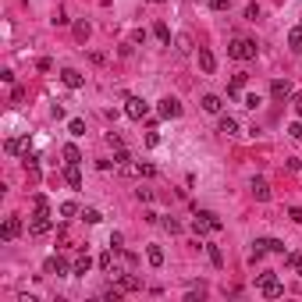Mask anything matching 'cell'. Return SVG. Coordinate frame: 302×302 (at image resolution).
I'll return each mask as SVG.
<instances>
[{
	"label": "cell",
	"instance_id": "5bb4252c",
	"mask_svg": "<svg viewBox=\"0 0 302 302\" xmlns=\"http://www.w3.org/2000/svg\"><path fill=\"white\" fill-rule=\"evenodd\" d=\"M203 110H206V114H220V110H224V103H220V96H214V93H206V96H203Z\"/></svg>",
	"mask_w": 302,
	"mask_h": 302
},
{
	"label": "cell",
	"instance_id": "30bf717a",
	"mask_svg": "<svg viewBox=\"0 0 302 302\" xmlns=\"http://www.w3.org/2000/svg\"><path fill=\"white\" fill-rule=\"evenodd\" d=\"M157 110H160V117H178V114H181V103L167 96V100H160V107H157Z\"/></svg>",
	"mask_w": 302,
	"mask_h": 302
},
{
	"label": "cell",
	"instance_id": "2e32d148",
	"mask_svg": "<svg viewBox=\"0 0 302 302\" xmlns=\"http://www.w3.org/2000/svg\"><path fill=\"white\" fill-rule=\"evenodd\" d=\"M252 195H256L260 203H267V199H270V185H267L263 178H256V181H252Z\"/></svg>",
	"mask_w": 302,
	"mask_h": 302
},
{
	"label": "cell",
	"instance_id": "60d3db41",
	"mask_svg": "<svg viewBox=\"0 0 302 302\" xmlns=\"http://www.w3.org/2000/svg\"><path fill=\"white\" fill-rule=\"evenodd\" d=\"M295 114L302 117V96H295Z\"/></svg>",
	"mask_w": 302,
	"mask_h": 302
},
{
	"label": "cell",
	"instance_id": "d590c367",
	"mask_svg": "<svg viewBox=\"0 0 302 302\" xmlns=\"http://www.w3.org/2000/svg\"><path fill=\"white\" fill-rule=\"evenodd\" d=\"M288 135H292V139H302V117H299V121H295V125L288 128Z\"/></svg>",
	"mask_w": 302,
	"mask_h": 302
},
{
	"label": "cell",
	"instance_id": "9c48e42d",
	"mask_svg": "<svg viewBox=\"0 0 302 302\" xmlns=\"http://www.w3.org/2000/svg\"><path fill=\"white\" fill-rule=\"evenodd\" d=\"M270 96H274V100L292 96V82H288V79H277V82H270Z\"/></svg>",
	"mask_w": 302,
	"mask_h": 302
},
{
	"label": "cell",
	"instance_id": "1f68e13d",
	"mask_svg": "<svg viewBox=\"0 0 302 302\" xmlns=\"http://www.w3.org/2000/svg\"><path fill=\"white\" fill-rule=\"evenodd\" d=\"M75 214H79V206H75V203H60V217H75Z\"/></svg>",
	"mask_w": 302,
	"mask_h": 302
},
{
	"label": "cell",
	"instance_id": "f35d334b",
	"mask_svg": "<svg viewBox=\"0 0 302 302\" xmlns=\"http://www.w3.org/2000/svg\"><path fill=\"white\" fill-rule=\"evenodd\" d=\"M206 4L214 7V11H224V7H228V0H206Z\"/></svg>",
	"mask_w": 302,
	"mask_h": 302
},
{
	"label": "cell",
	"instance_id": "4fadbf2b",
	"mask_svg": "<svg viewBox=\"0 0 302 302\" xmlns=\"http://www.w3.org/2000/svg\"><path fill=\"white\" fill-rule=\"evenodd\" d=\"M64 181L71 189H82V174H79V164H68L64 167Z\"/></svg>",
	"mask_w": 302,
	"mask_h": 302
},
{
	"label": "cell",
	"instance_id": "d6986e66",
	"mask_svg": "<svg viewBox=\"0 0 302 302\" xmlns=\"http://www.w3.org/2000/svg\"><path fill=\"white\" fill-rule=\"evenodd\" d=\"M4 149H7L11 157H14V153H25V149H28V139H7V146H4Z\"/></svg>",
	"mask_w": 302,
	"mask_h": 302
},
{
	"label": "cell",
	"instance_id": "7a4b0ae2",
	"mask_svg": "<svg viewBox=\"0 0 302 302\" xmlns=\"http://www.w3.org/2000/svg\"><path fill=\"white\" fill-rule=\"evenodd\" d=\"M260 292H263L267 299H281V295H284V284L277 281L274 270H263V274H260Z\"/></svg>",
	"mask_w": 302,
	"mask_h": 302
},
{
	"label": "cell",
	"instance_id": "4316f807",
	"mask_svg": "<svg viewBox=\"0 0 302 302\" xmlns=\"http://www.w3.org/2000/svg\"><path fill=\"white\" fill-rule=\"evenodd\" d=\"M160 224H164V231H171V235H181V224H178L174 217H160Z\"/></svg>",
	"mask_w": 302,
	"mask_h": 302
},
{
	"label": "cell",
	"instance_id": "5b68a950",
	"mask_svg": "<svg viewBox=\"0 0 302 302\" xmlns=\"http://www.w3.org/2000/svg\"><path fill=\"white\" fill-rule=\"evenodd\" d=\"M50 231V214H47V210H36V217L32 220H28V235H47Z\"/></svg>",
	"mask_w": 302,
	"mask_h": 302
},
{
	"label": "cell",
	"instance_id": "6da1fadb",
	"mask_svg": "<svg viewBox=\"0 0 302 302\" xmlns=\"http://www.w3.org/2000/svg\"><path fill=\"white\" fill-rule=\"evenodd\" d=\"M224 224H220V217L217 214H210V210H203V214H195V220H192V231L195 235H206V231H220Z\"/></svg>",
	"mask_w": 302,
	"mask_h": 302
},
{
	"label": "cell",
	"instance_id": "83f0119b",
	"mask_svg": "<svg viewBox=\"0 0 302 302\" xmlns=\"http://www.w3.org/2000/svg\"><path fill=\"white\" fill-rule=\"evenodd\" d=\"M135 199H139V203H153V189L139 185V189H135Z\"/></svg>",
	"mask_w": 302,
	"mask_h": 302
},
{
	"label": "cell",
	"instance_id": "8fae6325",
	"mask_svg": "<svg viewBox=\"0 0 302 302\" xmlns=\"http://www.w3.org/2000/svg\"><path fill=\"white\" fill-rule=\"evenodd\" d=\"M117 284H121V288H125V292H139V288H142V281L135 277V274H125V270H121V274H117Z\"/></svg>",
	"mask_w": 302,
	"mask_h": 302
},
{
	"label": "cell",
	"instance_id": "b9f144b4",
	"mask_svg": "<svg viewBox=\"0 0 302 302\" xmlns=\"http://www.w3.org/2000/svg\"><path fill=\"white\" fill-rule=\"evenodd\" d=\"M146 4H164V0H146Z\"/></svg>",
	"mask_w": 302,
	"mask_h": 302
},
{
	"label": "cell",
	"instance_id": "e0dca14e",
	"mask_svg": "<svg viewBox=\"0 0 302 302\" xmlns=\"http://www.w3.org/2000/svg\"><path fill=\"white\" fill-rule=\"evenodd\" d=\"M89 270H93V260H89V252H82L79 260H75V274H79V277H85Z\"/></svg>",
	"mask_w": 302,
	"mask_h": 302
},
{
	"label": "cell",
	"instance_id": "d6a6232c",
	"mask_svg": "<svg viewBox=\"0 0 302 302\" xmlns=\"http://www.w3.org/2000/svg\"><path fill=\"white\" fill-rule=\"evenodd\" d=\"M135 167H139V174H142V178H153V174H157L153 164H135Z\"/></svg>",
	"mask_w": 302,
	"mask_h": 302
},
{
	"label": "cell",
	"instance_id": "7402d4cb",
	"mask_svg": "<svg viewBox=\"0 0 302 302\" xmlns=\"http://www.w3.org/2000/svg\"><path fill=\"white\" fill-rule=\"evenodd\" d=\"M146 256H149V263H153V267H164V249L160 246H149Z\"/></svg>",
	"mask_w": 302,
	"mask_h": 302
},
{
	"label": "cell",
	"instance_id": "ba28073f",
	"mask_svg": "<svg viewBox=\"0 0 302 302\" xmlns=\"http://www.w3.org/2000/svg\"><path fill=\"white\" fill-rule=\"evenodd\" d=\"M60 82H64L68 89H82V85H85V79H82L75 68H64V71H60Z\"/></svg>",
	"mask_w": 302,
	"mask_h": 302
},
{
	"label": "cell",
	"instance_id": "52a82bcc",
	"mask_svg": "<svg viewBox=\"0 0 302 302\" xmlns=\"http://www.w3.org/2000/svg\"><path fill=\"white\" fill-rule=\"evenodd\" d=\"M18 235H22V220L18 217H7L4 228H0V242H11V238H18Z\"/></svg>",
	"mask_w": 302,
	"mask_h": 302
},
{
	"label": "cell",
	"instance_id": "277c9868",
	"mask_svg": "<svg viewBox=\"0 0 302 302\" xmlns=\"http://www.w3.org/2000/svg\"><path fill=\"white\" fill-rule=\"evenodd\" d=\"M125 114H128L132 121H142V117L149 114V103H146L142 96H128V100H125Z\"/></svg>",
	"mask_w": 302,
	"mask_h": 302
},
{
	"label": "cell",
	"instance_id": "ab89813d",
	"mask_svg": "<svg viewBox=\"0 0 302 302\" xmlns=\"http://www.w3.org/2000/svg\"><path fill=\"white\" fill-rule=\"evenodd\" d=\"M288 217H292V220L299 224V220H302V210H299V206H292V210H288Z\"/></svg>",
	"mask_w": 302,
	"mask_h": 302
},
{
	"label": "cell",
	"instance_id": "603a6c76",
	"mask_svg": "<svg viewBox=\"0 0 302 302\" xmlns=\"http://www.w3.org/2000/svg\"><path fill=\"white\" fill-rule=\"evenodd\" d=\"M206 256H210V263H214V267H217V270H220V267H224V252H220V249H217V246H206Z\"/></svg>",
	"mask_w": 302,
	"mask_h": 302
},
{
	"label": "cell",
	"instance_id": "484cf974",
	"mask_svg": "<svg viewBox=\"0 0 302 302\" xmlns=\"http://www.w3.org/2000/svg\"><path fill=\"white\" fill-rule=\"evenodd\" d=\"M68 132H71V135H85V121H82V117H71V121H68Z\"/></svg>",
	"mask_w": 302,
	"mask_h": 302
},
{
	"label": "cell",
	"instance_id": "f546056e",
	"mask_svg": "<svg viewBox=\"0 0 302 302\" xmlns=\"http://www.w3.org/2000/svg\"><path fill=\"white\" fill-rule=\"evenodd\" d=\"M288 267L295 270V274H302V252H292L288 256Z\"/></svg>",
	"mask_w": 302,
	"mask_h": 302
},
{
	"label": "cell",
	"instance_id": "836d02e7",
	"mask_svg": "<svg viewBox=\"0 0 302 302\" xmlns=\"http://www.w3.org/2000/svg\"><path fill=\"white\" fill-rule=\"evenodd\" d=\"M107 146H114V149H121V146H125V142H121V135H117V132H107Z\"/></svg>",
	"mask_w": 302,
	"mask_h": 302
},
{
	"label": "cell",
	"instance_id": "ac0fdd59",
	"mask_svg": "<svg viewBox=\"0 0 302 302\" xmlns=\"http://www.w3.org/2000/svg\"><path fill=\"white\" fill-rule=\"evenodd\" d=\"M153 36H157V39L164 43V47H171V28L164 25V22H157V25H153Z\"/></svg>",
	"mask_w": 302,
	"mask_h": 302
},
{
	"label": "cell",
	"instance_id": "ffe728a7",
	"mask_svg": "<svg viewBox=\"0 0 302 302\" xmlns=\"http://www.w3.org/2000/svg\"><path fill=\"white\" fill-rule=\"evenodd\" d=\"M288 47H292L295 54L302 50V25H295V28H292V32H288Z\"/></svg>",
	"mask_w": 302,
	"mask_h": 302
},
{
	"label": "cell",
	"instance_id": "4dcf8cb0",
	"mask_svg": "<svg viewBox=\"0 0 302 302\" xmlns=\"http://www.w3.org/2000/svg\"><path fill=\"white\" fill-rule=\"evenodd\" d=\"M174 47H178V54H189V50H192V39H189V36H178Z\"/></svg>",
	"mask_w": 302,
	"mask_h": 302
},
{
	"label": "cell",
	"instance_id": "7c38bea8",
	"mask_svg": "<svg viewBox=\"0 0 302 302\" xmlns=\"http://www.w3.org/2000/svg\"><path fill=\"white\" fill-rule=\"evenodd\" d=\"M217 132H220V135H228V139H231V135H238V121L224 114V117L217 121Z\"/></svg>",
	"mask_w": 302,
	"mask_h": 302
},
{
	"label": "cell",
	"instance_id": "44dd1931",
	"mask_svg": "<svg viewBox=\"0 0 302 302\" xmlns=\"http://www.w3.org/2000/svg\"><path fill=\"white\" fill-rule=\"evenodd\" d=\"M64 164H82V153H79V146H64Z\"/></svg>",
	"mask_w": 302,
	"mask_h": 302
},
{
	"label": "cell",
	"instance_id": "e575fe53",
	"mask_svg": "<svg viewBox=\"0 0 302 302\" xmlns=\"http://www.w3.org/2000/svg\"><path fill=\"white\" fill-rule=\"evenodd\" d=\"M89 60H93V64H107V54H100V50H89Z\"/></svg>",
	"mask_w": 302,
	"mask_h": 302
},
{
	"label": "cell",
	"instance_id": "9a60e30c",
	"mask_svg": "<svg viewBox=\"0 0 302 302\" xmlns=\"http://www.w3.org/2000/svg\"><path fill=\"white\" fill-rule=\"evenodd\" d=\"M199 68H203L206 75H214V68H217V60H214V54H210L206 47H199Z\"/></svg>",
	"mask_w": 302,
	"mask_h": 302
},
{
	"label": "cell",
	"instance_id": "8d00e7d4",
	"mask_svg": "<svg viewBox=\"0 0 302 302\" xmlns=\"http://www.w3.org/2000/svg\"><path fill=\"white\" fill-rule=\"evenodd\" d=\"M246 18H249V22H256V18H260V7L249 4V7H246Z\"/></svg>",
	"mask_w": 302,
	"mask_h": 302
},
{
	"label": "cell",
	"instance_id": "f1b7e54d",
	"mask_svg": "<svg viewBox=\"0 0 302 302\" xmlns=\"http://www.w3.org/2000/svg\"><path fill=\"white\" fill-rule=\"evenodd\" d=\"M75 39H79V43L89 39V22H79V25H75Z\"/></svg>",
	"mask_w": 302,
	"mask_h": 302
},
{
	"label": "cell",
	"instance_id": "74e56055",
	"mask_svg": "<svg viewBox=\"0 0 302 302\" xmlns=\"http://www.w3.org/2000/svg\"><path fill=\"white\" fill-rule=\"evenodd\" d=\"M256 103H260V96H256V93H249V96H246V107H249V110H256Z\"/></svg>",
	"mask_w": 302,
	"mask_h": 302
},
{
	"label": "cell",
	"instance_id": "8992f818",
	"mask_svg": "<svg viewBox=\"0 0 302 302\" xmlns=\"http://www.w3.org/2000/svg\"><path fill=\"white\" fill-rule=\"evenodd\" d=\"M43 270H47V274H57V277H64V274H68V260H64V256H47V263H43Z\"/></svg>",
	"mask_w": 302,
	"mask_h": 302
},
{
	"label": "cell",
	"instance_id": "3957f363",
	"mask_svg": "<svg viewBox=\"0 0 302 302\" xmlns=\"http://www.w3.org/2000/svg\"><path fill=\"white\" fill-rule=\"evenodd\" d=\"M228 57H235V60H252L256 57V43L252 39H235V43H228Z\"/></svg>",
	"mask_w": 302,
	"mask_h": 302
},
{
	"label": "cell",
	"instance_id": "cb8c5ba5",
	"mask_svg": "<svg viewBox=\"0 0 302 302\" xmlns=\"http://www.w3.org/2000/svg\"><path fill=\"white\" fill-rule=\"evenodd\" d=\"M242 89H246V71H238L235 79H231V85H228V93L235 96V93H242Z\"/></svg>",
	"mask_w": 302,
	"mask_h": 302
},
{
	"label": "cell",
	"instance_id": "d4e9b609",
	"mask_svg": "<svg viewBox=\"0 0 302 302\" xmlns=\"http://www.w3.org/2000/svg\"><path fill=\"white\" fill-rule=\"evenodd\" d=\"M82 220H85V224H100L103 214H100V210H93V206H85V210H82Z\"/></svg>",
	"mask_w": 302,
	"mask_h": 302
}]
</instances>
